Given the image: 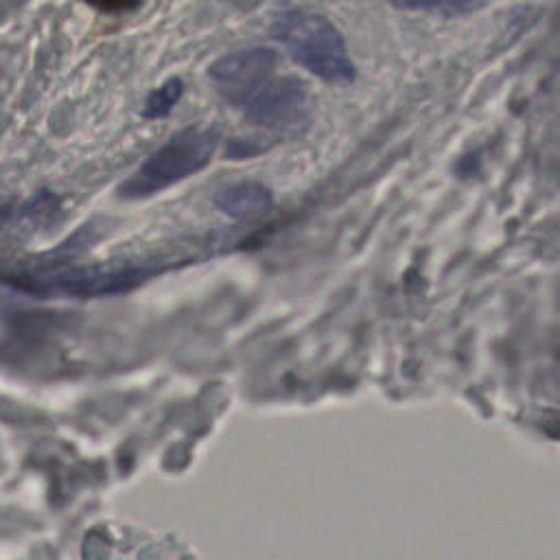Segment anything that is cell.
Instances as JSON below:
<instances>
[{
  "label": "cell",
  "instance_id": "cell-4",
  "mask_svg": "<svg viewBox=\"0 0 560 560\" xmlns=\"http://www.w3.org/2000/svg\"><path fill=\"white\" fill-rule=\"evenodd\" d=\"M276 68L278 50L269 46H252L219 57L208 68V77L221 98L241 109V105L276 74Z\"/></svg>",
  "mask_w": 560,
  "mask_h": 560
},
{
  "label": "cell",
  "instance_id": "cell-7",
  "mask_svg": "<svg viewBox=\"0 0 560 560\" xmlns=\"http://www.w3.org/2000/svg\"><path fill=\"white\" fill-rule=\"evenodd\" d=\"M184 94V83L179 77H171L166 79L160 88H155L142 109L144 118H164L171 114V109L177 105V101Z\"/></svg>",
  "mask_w": 560,
  "mask_h": 560
},
{
  "label": "cell",
  "instance_id": "cell-5",
  "mask_svg": "<svg viewBox=\"0 0 560 560\" xmlns=\"http://www.w3.org/2000/svg\"><path fill=\"white\" fill-rule=\"evenodd\" d=\"M214 206L238 221L265 217L273 206L271 190L260 182H238L221 188L214 195Z\"/></svg>",
  "mask_w": 560,
  "mask_h": 560
},
{
  "label": "cell",
  "instance_id": "cell-8",
  "mask_svg": "<svg viewBox=\"0 0 560 560\" xmlns=\"http://www.w3.org/2000/svg\"><path fill=\"white\" fill-rule=\"evenodd\" d=\"M269 149L267 142H260V140H230L228 149H225V155L230 160H245V158H254L258 153H265Z\"/></svg>",
  "mask_w": 560,
  "mask_h": 560
},
{
  "label": "cell",
  "instance_id": "cell-9",
  "mask_svg": "<svg viewBox=\"0 0 560 560\" xmlns=\"http://www.w3.org/2000/svg\"><path fill=\"white\" fill-rule=\"evenodd\" d=\"M90 7L105 11V13H120V11H129L133 7H138L140 0H83Z\"/></svg>",
  "mask_w": 560,
  "mask_h": 560
},
{
  "label": "cell",
  "instance_id": "cell-2",
  "mask_svg": "<svg viewBox=\"0 0 560 560\" xmlns=\"http://www.w3.org/2000/svg\"><path fill=\"white\" fill-rule=\"evenodd\" d=\"M217 147L219 131L214 127H186L144 160V164L120 186V195L127 199L155 195L206 168Z\"/></svg>",
  "mask_w": 560,
  "mask_h": 560
},
{
  "label": "cell",
  "instance_id": "cell-1",
  "mask_svg": "<svg viewBox=\"0 0 560 560\" xmlns=\"http://www.w3.org/2000/svg\"><path fill=\"white\" fill-rule=\"evenodd\" d=\"M271 35L313 77L335 85L354 81L357 68L346 39L326 15L298 7L280 9L271 22Z\"/></svg>",
  "mask_w": 560,
  "mask_h": 560
},
{
  "label": "cell",
  "instance_id": "cell-6",
  "mask_svg": "<svg viewBox=\"0 0 560 560\" xmlns=\"http://www.w3.org/2000/svg\"><path fill=\"white\" fill-rule=\"evenodd\" d=\"M389 4L400 11L429 13L453 20L475 13L479 7H483V0H389Z\"/></svg>",
  "mask_w": 560,
  "mask_h": 560
},
{
  "label": "cell",
  "instance_id": "cell-3",
  "mask_svg": "<svg viewBox=\"0 0 560 560\" xmlns=\"http://www.w3.org/2000/svg\"><path fill=\"white\" fill-rule=\"evenodd\" d=\"M241 114L269 131H302L311 118V94L298 77L273 74L241 105Z\"/></svg>",
  "mask_w": 560,
  "mask_h": 560
}]
</instances>
